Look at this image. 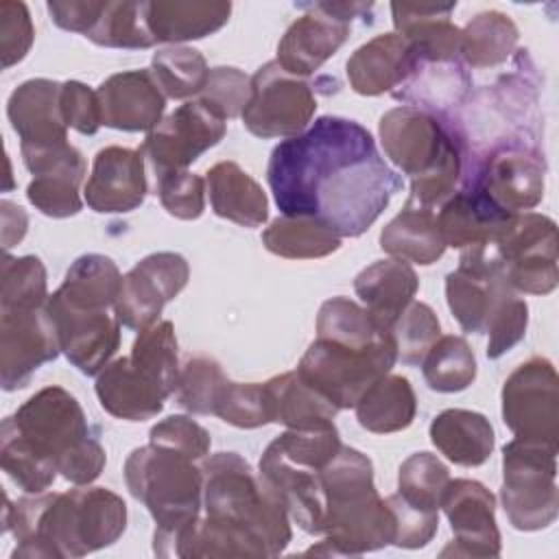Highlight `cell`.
<instances>
[{"label":"cell","mask_w":559,"mask_h":559,"mask_svg":"<svg viewBox=\"0 0 559 559\" xmlns=\"http://www.w3.org/2000/svg\"><path fill=\"white\" fill-rule=\"evenodd\" d=\"M0 207H2V247L11 249L13 245H17L24 238L28 218L20 205H15L7 199L0 203Z\"/></svg>","instance_id":"obj_60"},{"label":"cell","mask_w":559,"mask_h":559,"mask_svg":"<svg viewBox=\"0 0 559 559\" xmlns=\"http://www.w3.org/2000/svg\"><path fill=\"white\" fill-rule=\"evenodd\" d=\"M151 72L164 96L177 100L199 96L210 76L205 57L188 46L159 48L151 59Z\"/></svg>","instance_id":"obj_43"},{"label":"cell","mask_w":559,"mask_h":559,"mask_svg":"<svg viewBox=\"0 0 559 559\" xmlns=\"http://www.w3.org/2000/svg\"><path fill=\"white\" fill-rule=\"evenodd\" d=\"M397 362L393 336L373 347H349L314 338L297 365L304 382L325 395L338 411L354 408L358 397Z\"/></svg>","instance_id":"obj_9"},{"label":"cell","mask_w":559,"mask_h":559,"mask_svg":"<svg viewBox=\"0 0 559 559\" xmlns=\"http://www.w3.org/2000/svg\"><path fill=\"white\" fill-rule=\"evenodd\" d=\"M157 179L162 207L181 221H194L205 210V181L190 170H170Z\"/></svg>","instance_id":"obj_53"},{"label":"cell","mask_w":559,"mask_h":559,"mask_svg":"<svg viewBox=\"0 0 559 559\" xmlns=\"http://www.w3.org/2000/svg\"><path fill=\"white\" fill-rule=\"evenodd\" d=\"M210 203L216 216L242 227H260L269 218L262 186L236 162H218L205 173Z\"/></svg>","instance_id":"obj_33"},{"label":"cell","mask_w":559,"mask_h":559,"mask_svg":"<svg viewBox=\"0 0 559 559\" xmlns=\"http://www.w3.org/2000/svg\"><path fill=\"white\" fill-rule=\"evenodd\" d=\"M251 98V79L231 66L210 68V76L197 100H201L210 111L221 116L225 122L229 118L242 116Z\"/></svg>","instance_id":"obj_52"},{"label":"cell","mask_w":559,"mask_h":559,"mask_svg":"<svg viewBox=\"0 0 559 559\" xmlns=\"http://www.w3.org/2000/svg\"><path fill=\"white\" fill-rule=\"evenodd\" d=\"M87 164L81 151L66 144L33 173V181L26 186V199L46 216L68 218L81 212L83 201L79 186L85 177Z\"/></svg>","instance_id":"obj_29"},{"label":"cell","mask_w":559,"mask_h":559,"mask_svg":"<svg viewBox=\"0 0 559 559\" xmlns=\"http://www.w3.org/2000/svg\"><path fill=\"white\" fill-rule=\"evenodd\" d=\"M395 518V539L393 546L397 548H421L426 546L437 528H439V511L421 509L406 502L400 493L384 498Z\"/></svg>","instance_id":"obj_56"},{"label":"cell","mask_w":559,"mask_h":559,"mask_svg":"<svg viewBox=\"0 0 559 559\" xmlns=\"http://www.w3.org/2000/svg\"><path fill=\"white\" fill-rule=\"evenodd\" d=\"M205 518L234 531L262 557L288 546L290 515L275 489L236 452H218L201 463Z\"/></svg>","instance_id":"obj_4"},{"label":"cell","mask_w":559,"mask_h":559,"mask_svg":"<svg viewBox=\"0 0 559 559\" xmlns=\"http://www.w3.org/2000/svg\"><path fill=\"white\" fill-rule=\"evenodd\" d=\"M214 415L236 428H260L271 424L266 386L262 382H227Z\"/></svg>","instance_id":"obj_51"},{"label":"cell","mask_w":559,"mask_h":559,"mask_svg":"<svg viewBox=\"0 0 559 559\" xmlns=\"http://www.w3.org/2000/svg\"><path fill=\"white\" fill-rule=\"evenodd\" d=\"M144 153L127 146H105L96 153L85 183V203L98 214H127L146 197Z\"/></svg>","instance_id":"obj_20"},{"label":"cell","mask_w":559,"mask_h":559,"mask_svg":"<svg viewBox=\"0 0 559 559\" xmlns=\"http://www.w3.org/2000/svg\"><path fill=\"white\" fill-rule=\"evenodd\" d=\"M397 360L404 365H421L435 341L441 336V325L435 310L424 301H411L391 325Z\"/></svg>","instance_id":"obj_50"},{"label":"cell","mask_w":559,"mask_h":559,"mask_svg":"<svg viewBox=\"0 0 559 559\" xmlns=\"http://www.w3.org/2000/svg\"><path fill=\"white\" fill-rule=\"evenodd\" d=\"M264 247L286 260H317L341 247V236L308 216H277L262 231Z\"/></svg>","instance_id":"obj_39"},{"label":"cell","mask_w":559,"mask_h":559,"mask_svg":"<svg viewBox=\"0 0 559 559\" xmlns=\"http://www.w3.org/2000/svg\"><path fill=\"white\" fill-rule=\"evenodd\" d=\"M384 155L411 177L413 201L435 207L454 194L465 153L448 118L417 107H393L378 124Z\"/></svg>","instance_id":"obj_5"},{"label":"cell","mask_w":559,"mask_h":559,"mask_svg":"<svg viewBox=\"0 0 559 559\" xmlns=\"http://www.w3.org/2000/svg\"><path fill=\"white\" fill-rule=\"evenodd\" d=\"M472 79L463 61H426L417 59L408 79L393 90V96L408 107L445 118V111L465 103Z\"/></svg>","instance_id":"obj_31"},{"label":"cell","mask_w":559,"mask_h":559,"mask_svg":"<svg viewBox=\"0 0 559 559\" xmlns=\"http://www.w3.org/2000/svg\"><path fill=\"white\" fill-rule=\"evenodd\" d=\"M511 290L493 240L463 249L456 271L445 277L448 306L469 334L485 332L491 312Z\"/></svg>","instance_id":"obj_14"},{"label":"cell","mask_w":559,"mask_h":559,"mask_svg":"<svg viewBox=\"0 0 559 559\" xmlns=\"http://www.w3.org/2000/svg\"><path fill=\"white\" fill-rule=\"evenodd\" d=\"M225 131V120L194 98L179 105L148 131L140 151L151 162L155 177H159L170 170H186L207 148L218 144Z\"/></svg>","instance_id":"obj_16"},{"label":"cell","mask_w":559,"mask_h":559,"mask_svg":"<svg viewBox=\"0 0 559 559\" xmlns=\"http://www.w3.org/2000/svg\"><path fill=\"white\" fill-rule=\"evenodd\" d=\"M511 216L478 188L463 186L441 203L437 225L445 247L467 249L493 240Z\"/></svg>","instance_id":"obj_28"},{"label":"cell","mask_w":559,"mask_h":559,"mask_svg":"<svg viewBox=\"0 0 559 559\" xmlns=\"http://www.w3.org/2000/svg\"><path fill=\"white\" fill-rule=\"evenodd\" d=\"M105 9V2H94V0H50L48 2V13L50 20L70 33H83L87 35L100 13Z\"/></svg>","instance_id":"obj_59"},{"label":"cell","mask_w":559,"mask_h":559,"mask_svg":"<svg viewBox=\"0 0 559 559\" xmlns=\"http://www.w3.org/2000/svg\"><path fill=\"white\" fill-rule=\"evenodd\" d=\"M146 11L148 2H105L96 26L85 37L105 48H151L157 41Z\"/></svg>","instance_id":"obj_44"},{"label":"cell","mask_w":559,"mask_h":559,"mask_svg":"<svg viewBox=\"0 0 559 559\" xmlns=\"http://www.w3.org/2000/svg\"><path fill=\"white\" fill-rule=\"evenodd\" d=\"M448 483V467L430 452L411 454L397 469V493L406 502L421 509L439 511V502Z\"/></svg>","instance_id":"obj_49"},{"label":"cell","mask_w":559,"mask_h":559,"mask_svg":"<svg viewBox=\"0 0 559 559\" xmlns=\"http://www.w3.org/2000/svg\"><path fill=\"white\" fill-rule=\"evenodd\" d=\"M229 378L210 356H190L179 369L175 402L194 415H214Z\"/></svg>","instance_id":"obj_47"},{"label":"cell","mask_w":559,"mask_h":559,"mask_svg":"<svg viewBox=\"0 0 559 559\" xmlns=\"http://www.w3.org/2000/svg\"><path fill=\"white\" fill-rule=\"evenodd\" d=\"M57 325L46 304L0 310V382L4 391L22 389L33 373L59 356Z\"/></svg>","instance_id":"obj_17"},{"label":"cell","mask_w":559,"mask_h":559,"mask_svg":"<svg viewBox=\"0 0 559 559\" xmlns=\"http://www.w3.org/2000/svg\"><path fill=\"white\" fill-rule=\"evenodd\" d=\"M528 325V306L524 299L515 295V290L507 293L496 310L491 312L485 332L489 334L487 341V358L496 360L513 349L526 334Z\"/></svg>","instance_id":"obj_54"},{"label":"cell","mask_w":559,"mask_h":559,"mask_svg":"<svg viewBox=\"0 0 559 559\" xmlns=\"http://www.w3.org/2000/svg\"><path fill=\"white\" fill-rule=\"evenodd\" d=\"M380 247L391 258L428 266L445 251L435 207L406 199L402 212L380 231Z\"/></svg>","instance_id":"obj_34"},{"label":"cell","mask_w":559,"mask_h":559,"mask_svg":"<svg viewBox=\"0 0 559 559\" xmlns=\"http://www.w3.org/2000/svg\"><path fill=\"white\" fill-rule=\"evenodd\" d=\"M439 507L443 509L454 539L441 557H498L500 531L496 526V498L478 480L454 478L445 485Z\"/></svg>","instance_id":"obj_18"},{"label":"cell","mask_w":559,"mask_h":559,"mask_svg":"<svg viewBox=\"0 0 559 559\" xmlns=\"http://www.w3.org/2000/svg\"><path fill=\"white\" fill-rule=\"evenodd\" d=\"M35 28L31 22L28 7L24 2L2 0L0 2V57L2 68H11L22 61L31 50Z\"/></svg>","instance_id":"obj_57"},{"label":"cell","mask_w":559,"mask_h":559,"mask_svg":"<svg viewBox=\"0 0 559 559\" xmlns=\"http://www.w3.org/2000/svg\"><path fill=\"white\" fill-rule=\"evenodd\" d=\"M48 301L46 266L37 255L11 258L0 264V310L39 308Z\"/></svg>","instance_id":"obj_48"},{"label":"cell","mask_w":559,"mask_h":559,"mask_svg":"<svg viewBox=\"0 0 559 559\" xmlns=\"http://www.w3.org/2000/svg\"><path fill=\"white\" fill-rule=\"evenodd\" d=\"M231 13L223 0H155L148 2V28L157 44L179 46L221 31Z\"/></svg>","instance_id":"obj_32"},{"label":"cell","mask_w":559,"mask_h":559,"mask_svg":"<svg viewBox=\"0 0 559 559\" xmlns=\"http://www.w3.org/2000/svg\"><path fill=\"white\" fill-rule=\"evenodd\" d=\"M415 50L397 33H382L354 50L347 59V79L356 94L378 96L400 87L415 68Z\"/></svg>","instance_id":"obj_26"},{"label":"cell","mask_w":559,"mask_h":559,"mask_svg":"<svg viewBox=\"0 0 559 559\" xmlns=\"http://www.w3.org/2000/svg\"><path fill=\"white\" fill-rule=\"evenodd\" d=\"M57 325L61 352L85 376H98L120 347V321L107 310H83L61 301L55 293L46 301Z\"/></svg>","instance_id":"obj_19"},{"label":"cell","mask_w":559,"mask_h":559,"mask_svg":"<svg viewBox=\"0 0 559 559\" xmlns=\"http://www.w3.org/2000/svg\"><path fill=\"white\" fill-rule=\"evenodd\" d=\"M271 408V424H284L293 430H314L334 426L338 408L299 378L297 371L273 376L264 382Z\"/></svg>","instance_id":"obj_35"},{"label":"cell","mask_w":559,"mask_h":559,"mask_svg":"<svg viewBox=\"0 0 559 559\" xmlns=\"http://www.w3.org/2000/svg\"><path fill=\"white\" fill-rule=\"evenodd\" d=\"M7 419L31 448L57 465L66 480L90 485L105 469V448L92 435L76 397L63 386L37 391Z\"/></svg>","instance_id":"obj_6"},{"label":"cell","mask_w":559,"mask_h":559,"mask_svg":"<svg viewBox=\"0 0 559 559\" xmlns=\"http://www.w3.org/2000/svg\"><path fill=\"white\" fill-rule=\"evenodd\" d=\"M557 450L522 437L504 443L500 500L513 528L542 531L557 520Z\"/></svg>","instance_id":"obj_8"},{"label":"cell","mask_w":559,"mask_h":559,"mask_svg":"<svg viewBox=\"0 0 559 559\" xmlns=\"http://www.w3.org/2000/svg\"><path fill=\"white\" fill-rule=\"evenodd\" d=\"M148 441L177 450L192 461L203 459L212 445L210 432L188 415H170L157 421L148 432Z\"/></svg>","instance_id":"obj_55"},{"label":"cell","mask_w":559,"mask_h":559,"mask_svg":"<svg viewBox=\"0 0 559 559\" xmlns=\"http://www.w3.org/2000/svg\"><path fill=\"white\" fill-rule=\"evenodd\" d=\"M465 186L485 192L509 214L533 210L544 197L546 162L535 144H504L472 162Z\"/></svg>","instance_id":"obj_13"},{"label":"cell","mask_w":559,"mask_h":559,"mask_svg":"<svg viewBox=\"0 0 559 559\" xmlns=\"http://www.w3.org/2000/svg\"><path fill=\"white\" fill-rule=\"evenodd\" d=\"M61 83L31 79L13 90L7 116L20 138V151L48 148L68 142V124L59 105Z\"/></svg>","instance_id":"obj_22"},{"label":"cell","mask_w":559,"mask_h":559,"mask_svg":"<svg viewBox=\"0 0 559 559\" xmlns=\"http://www.w3.org/2000/svg\"><path fill=\"white\" fill-rule=\"evenodd\" d=\"M504 277L515 293L548 295L557 288V225L550 216L520 212L493 238Z\"/></svg>","instance_id":"obj_10"},{"label":"cell","mask_w":559,"mask_h":559,"mask_svg":"<svg viewBox=\"0 0 559 559\" xmlns=\"http://www.w3.org/2000/svg\"><path fill=\"white\" fill-rule=\"evenodd\" d=\"M502 421L515 437L559 445V378L548 358L533 356L504 380Z\"/></svg>","instance_id":"obj_12"},{"label":"cell","mask_w":559,"mask_h":559,"mask_svg":"<svg viewBox=\"0 0 559 559\" xmlns=\"http://www.w3.org/2000/svg\"><path fill=\"white\" fill-rule=\"evenodd\" d=\"M96 395L100 406L127 421H144L162 413L170 397L148 373L133 365L129 356L116 358L96 376Z\"/></svg>","instance_id":"obj_27"},{"label":"cell","mask_w":559,"mask_h":559,"mask_svg":"<svg viewBox=\"0 0 559 559\" xmlns=\"http://www.w3.org/2000/svg\"><path fill=\"white\" fill-rule=\"evenodd\" d=\"M59 105H61L66 124L76 129L79 133L94 135L100 129L103 116H100L98 94L92 87H87L85 83H81V81L61 83Z\"/></svg>","instance_id":"obj_58"},{"label":"cell","mask_w":559,"mask_h":559,"mask_svg":"<svg viewBox=\"0 0 559 559\" xmlns=\"http://www.w3.org/2000/svg\"><path fill=\"white\" fill-rule=\"evenodd\" d=\"M428 432L435 448L463 467L483 465L493 452V428L476 411L445 408L430 421Z\"/></svg>","instance_id":"obj_36"},{"label":"cell","mask_w":559,"mask_h":559,"mask_svg":"<svg viewBox=\"0 0 559 559\" xmlns=\"http://www.w3.org/2000/svg\"><path fill=\"white\" fill-rule=\"evenodd\" d=\"M96 94L103 124L118 131H153L166 109V96L151 70L111 74L98 85Z\"/></svg>","instance_id":"obj_21"},{"label":"cell","mask_w":559,"mask_h":559,"mask_svg":"<svg viewBox=\"0 0 559 559\" xmlns=\"http://www.w3.org/2000/svg\"><path fill=\"white\" fill-rule=\"evenodd\" d=\"M354 411L358 424L369 432H400L413 424L417 397L408 378L384 373L358 397Z\"/></svg>","instance_id":"obj_37"},{"label":"cell","mask_w":559,"mask_h":559,"mask_svg":"<svg viewBox=\"0 0 559 559\" xmlns=\"http://www.w3.org/2000/svg\"><path fill=\"white\" fill-rule=\"evenodd\" d=\"M518 26L500 11H483L461 28V59L472 68L504 63L518 44Z\"/></svg>","instance_id":"obj_40"},{"label":"cell","mask_w":559,"mask_h":559,"mask_svg":"<svg viewBox=\"0 0 559 559\" xmlns=\"http://www.w3.org/2000/svg\"><path fill=\"white\" fill-rule=\"evenodd\" d=\"M426 384L437 393H456L476 378V356L463 336H439L419 365Z\"/></svg>","instance_id":"obj_42"},{"label":"cell","mask_w":559,"mask_h":559,"mask_svg":"<svg viewBox=\"0 0 559 559\" xmlns=\"http://www.w3.org/2000/svg\"><path fill=\"white\" fill-rule=\"evenodd\" d=\"M319 467L297 461L273 443L266 445L260 459V476L275 489L288 509L290 520L310 535H321L323 528V493Z\"/></svg>","instance_id":"obj_24"},{"label":"cell","mask_w":559,"mask_h":559,"mask_svg":"<svg viewBox=\"0 0 559 559\" xmlns=\"http://www.w3.org/2000/svg\"><path fill=\"white\" fill-rule=\"evenodd\" d=\"M308 13L297 17L277 44V63L295 76L314 74L349 37V22L306 4Z\"/></svg>","instance_id":"obj_23"},{"label":"cell","mask_w":559,"mask_h":559,"mask_svg":"<svg viewBox=\"0 0 559 559\" xmlns=\"http://www.w3.org/2000/svg\"><path fill=\"white\" fill-rule=\"evenodd\" d=\"M456 2H393L391 15L395 33L402 35L417 59L463 61L461 28L450 22Z\"/></svg>","instance_id":"obj_25"},{"label":"cell","mask_w":559,"mask_h":559,"mask_svg":"<svg viewBox=\"0 0 559 559\" xmlns=\"http://www.w3.org/2000/svg\"><path fill=\"white\" fill-rule=\"evenodd\" d=\"M124 483L153 515V539L168 537L201 515L203 472L177 450L151 441L135 448L124 461Z\"/></svg>","instance_id":"obj_7"},{"label":"cell","mask_w":559,"mask_h":559,"mask_svg":"<svg viewBox=\"0 0 559 559\" xmlns=\"http://www.w3.org/2000/svg\"><path fill=\"white\" fill-rule=\"evenodd\" d=\"M417 288V273L408 262L397 258L376 260L354 280V290L365 304V310L386 332L413 301Z\"/></svg>","instance_id":"obj_30"},{"label":"cell","mask_w":559,"mask_h":559,"mask_svg":"<svg viewBox=\"0 0 559 559\" xmlns=\"http://www.w3.org/2000/svg\"><path fill=\"white\" fill-rule=\"evenodd\" d=\"M317 111L312 85L288 74L275 59L264 63L251 76V98L242 111L249 133L269 138H295L306 131Z\"/></svg>","instance_id":"obj_11"},{"label":"cell","mask_w":559,"mask_h":559,"mask_svg":"<svg viewBox=\"0 0 559 559\" xmlns=\"http://www.w3.org/2000/svg\"><path fill=\"white\" fill-rule=\"evenodd\" d=\"M129 358L168 395L175 393L181 367L177 358V336L170 321H157L142 330L133 341Z\"/></svg>","instance_id":"obj_46"},{"label":"cell","mask_w":559,"mask_h":559,"mask_svg":"<svg viewBox=\"0 0 559 559\" xmlns=\"http://www.w3.org/2000/svg\"><path fill=\"white\" fill-rule=\"evenodd\" d=\"M371 314L347 297H332L323 301L317 314V338H328L349 347H373L389 338Z\"/></svg>","instance_id":"obj_41"},{"label":"cell","mask_w":559,"mask_h":559,"mask_svg":"<svg viewBox=\"0 0 559 559\" xmlns=\"http://www.w3.org/2000/svg\"><path fill=\"white\" fill-rule=\"evenodd\" d=\"M266 179L284 216L317 218L341 238L362 236L402 188L371 133L341 116H321L280 142Z\"/></svg>","instance_id":"obj_1"},{"label":"cell","mask_w":559,"mask_h":559,"mask_svg":"<svg viewBox=\"0 0 559 559\" xmlns=\"http://www.w3.org/2000/svg\"><path fill=\"white\" fill-rule=\"evenodd\" d=\"M120 286L122 273L111 258L85 253L70 264L63 284L55 290V295L72 308L107 310L116 304Z\"/></svg>","instance_id":"obj_38"},{"label":"cell","mask_w":559,"mask_h":559,"mask_svg":"<svg viewBox=\"0 0 559 559\" xmlns=\"http://www.w3.org/2000/svg\"><path fill=\"white\" fill-rule=\"evenodd\" d=\"M323 493V542L314 555H365L395 539V518L373 485V465L356 448L341 445L319 472Z\"/></svg>","instance_id":"obj_3"},{"label":"cell","mask_w":559,"mask_h":559,"mask_svg":"<svg viewBox=\"0 0 559 559\" xmlns=\"http://www.w3.org/2000/svg\"><path fill=\"white\" fill-rule=\"evenodd\" d=\"M127 528L124 500L105 487H76L63 493L4 498L2 531L13 533V559H76L111 546Z\"/></svg>","instance_id":"obj_2"},{"label":"cell","mask_w":559,"mask_h":559,"mask_svg":"<svg viewBox=\"0 0 559 559\" xmlns=\"http://www.w3.org/2000/svg\"><path fill=\"white\" fill-rule=\"evenodd\" d=\"M0 465L26 493L46 491L59 474L57 465L31 448L7 417L0 426Z\"/></svg>","instance_id":"obj_45"},{"label":"cell","mask_w":559,"mask_h":559,"mask_svg":"<svg viewBox=\"0 0 559 559\" xmlns=\"http://www.w3.org/2000/svg\"><path fill=\"white\" fill-rule=\"evenodd\" d=\"M190 266L175 251H157L142 258L127 275L114 304V317L129 330H146L157 323L164 306L188 284Z\"/></svg>","instance_id":"obj_15"}]
</instances>
